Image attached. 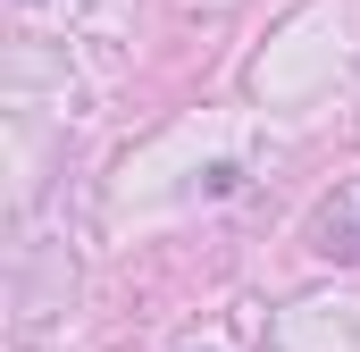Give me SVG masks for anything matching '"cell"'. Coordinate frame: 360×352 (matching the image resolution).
I'll use <instances>...</instances> for the list:
<instances>
[]
</instances>
